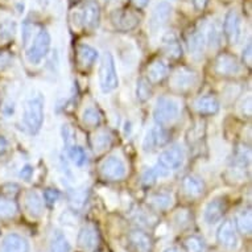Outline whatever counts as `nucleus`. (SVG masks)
I'll list each match as a JSON object with an SVG mask.
<instances>
[{"label":"nucleus","instance_id":"obj_1","mask_svg":"<svg viewBox=\"0 0 252 252\" xmlns=\"http://www.w3.org/2000/svg\"><path fill=\"white\" fill-rule=\"evenodd\" d=\"M44 108H45V99L41 94L29 98L24 104L23 111V122L25 128L31 133H37L44 123Z\"/></svg>","mask_w":252,"mask_h":252},{"label":"nucleus","instance_id":"obj_2","mask_svg":"<svg viewBox=\"0 0 252 252\" xmlns=\"http://www.w3.org/2000/svg\"><path fill=\"white\" fill-rule=\"evenodd\" d=\"M119 86V77L116 71V65L114 56L111 53L103 54L99 66V87L102 93L107 94L111 93Z\"/></svg>","mask_w":252,"mask_h":252},{"label":"nucleus","instance_id":"obj_3","mask_svg":"<svg viewBox=\"0 0 252 252\" xmlns=\"http://www.w3.org/2000/svg\"><path fill=\"white\" fill-rule=\"evenodd\" d=\"M180 116V104L177 100L168 96H161L153 108V119L160 127L174 123Z\"/></svg>","mask_w":252,"mask_h":252},{"label":"nucleus","instance_id":"obj_4","mask_svg":"<svg viewBox=\"0 0 252 252\" xmlns=\"http://www.w3.org/2000/svg\"><path fill=\"white\" fill-rule=\"evenodd\" d=\"M50 42H52V37H50L49 32L46 29H41L36 34V37L33 38L31 46L25 52L27 61L31 65H38V63H41L42 60L49 53Z\"/></svg>","mask_w":252,"mask_h":252},{"label":"nucleus","instance_id":"obj_5","mask_svg":"<svg viewBox=\"0 0 252 252\" xmlns=\"http://www.w3.org/2000/svg\"><path fill=\"white\" fill-rule=\"evenodd\" d=\"M172 11L173 8L168 1H160L153 7L148 21V29L151 31V33H158L168 24V21L172 17Z\"/></svg>","mask_w":252,"mask_h":252},{"label":"nucleus","instance_id":"obj_6","mask_svg":"<svg viewBox=\"0 0 252 252\" xmlns=\"http://www.w3.org/2000/svg\"><path fill=\"white\" fill-rule=\"evenodd\" d=\"M184 161H185L184 149L178 144H174L170 145L169 148H166L165 151H162L160 153L157 165H160L161 168H164V169L172 173L173 170L180 169L184 165Z\"/></svg>","mask_w":252,"mask_h":252},{"label":"nucleus","instance_id":"obj_7","mask_svg":"<svg viewBox=\"0 0 252 252\" xmlns=\"http://www.w3.org/2000/svg\"><path fill=\"white\" fill-rule=\"evenodd\" d=\"M198 83V74L188 67H180L170 77V87L178 93L191 90Z\"/></svg>","mask_w":252,"mask_h":252},{"label":"nucleus","instance_id":"obj_8","mask_svg":"<svg viewBox=\"0 0 252 252\" xmlns=\"http://www.w3.org/2000/svg\"><path fill=\"white\" fill-rule=\"evenodd\" d=\"M100 174L104 180H108V181H119V180L126 177L127 166L122 158L116 156H110L102 162Z\"/></svg>","mask_w":252,"mask_h":252},{"label":"nucleus","instance_id":"obj_9","mask_svg":"<svg viewBox=\"0 0 252 252\" xmlns=\"http://www.w3.org/2000/svg\"><path fill=\"white\" fill-rule=\"evenodd\" d=\"M222 31L231 45L240 41V38H242V17L235 9H230L226 13Z\"/></svg>","mask_w":252,"mask_h":252},{"label":"nucleus","instance_id":"obj_10","mask_svg":"<svg viewBox=\"0 0 252 252\" xmlns=\"http://www.w3.org/2000/svg\"><path fill=\"white\" fill-rule=\"evenodd\" d=\"M111 23L120 32H129L139 25L140 17L131 9H115L111 13Z\"/></svg>","mask_w":252,"mask_h":252},{"label":"nucleus","instance_id":"obj_11","mask_svg":"<svg viewBox=\"0 0 252 252\" xmlns=\"http://www.w3.org/2000/svg\"><path fill=\"white\" fill-rule=\"evenodd\" d=\"M169 143V133L161 127H153L145 133L143 140V151L144 152H153L158 148Z\"/></svg>","mask_w":252,"mask_h":252},{"label":"nucleus","instance_id":"obj_12","mask_svg":"<svg viewBox=\"0 0 252 252\" xmlns=\"http://www.w3.org/2000/svg\"><path fill=\"white\" fill-rule=\"evenodd\" d=\"M214 70L218 75H223V77H232V75H238L242 70L239 61L236 60L234 56L227 53L219 54L214 63Z\"/></svg>","mask_w":252,"mask_h":252},{"label":"nucleus","instance_id":"obj_13","mask_svg":"<svg viewBox=\"0 0 252 252\" xmlns=\"http://www.w3.org/2000/svg\"><path fill=\"white\" fill-rule=\"evenodd\" d=\"M227 211V201L224 197H215L207 203L206 209H205V222L207 224H215L218 223L220 219L223 218L224 214Z\"/></svg>","mask_w":252,"mask_h":252},{"label":"nucleus","instance_id":"obj_14","mask_svg":"<svg viewBox=\"0 0 252 252\" xmlns=\"http://www.w3.org/2000/svg\"><path fill=\"white\" fill-rule=\"evenodd\" d=\"M217 240L218 243L226 250H235L238 247V235L234 224L230 219H226L218 227L217 231Z\"/></svg>","mask_w":252,"mask_h":252},{"label":"nucleus","instance_id":"obj_15","mask_svg":"<svg viewBox=\"0 0 252 252\" xmlns=\"http://www.w3.org/2000/svg\"><path fill=\"white\" fill-rule=\"evenodd\" d=\"M129 248L133 252H152V239L147 232L141 230H132L127 235Z\"/></svg>","mask_w":252,"mask_h":252},{"label":"nucleus","instance_id":"obj_16","mask_svg":"<svg viewBox=\"0 0 252 252\" xmlns=\"http://www.w3.org/2000/svg\"><path fill=\"white\" fill-rule=\"evenodd\" d=\"M100 7L95 0H87L82 11V24L89 31H94L99 27Z\"/></svg>","mask_w":252,"mask_h":252},{"label":"nucleus","instance_id":"obj_17","mask_svg":"<svg viewBox=\"0 0 252 252\" xmlns=\"http://www.w3.org/2000/svg\"><path fill=\"white\" fill-rule=\"evenodd\" d=\"M99 242V234L94 226L87 224L83 226L78 232V238H77V243L83 251H93L95 250Z\"/></svg>","mask_w":252,"mask_h":252},{"label":"nucleus","instance_id":"obj_18","mask_svg":"<svg viewBox=\"0 0 252 252\" xmlns=\"http://www.w3.org/2000/svg\"><path fill=\"white\" fill-rule=\"evenodd\" d=\"M188 50L190 52L191 56H202L205 45H206V36H205V27H198L191 31L186 38Z\"/></svg>","mask_w":252,"mask_h":252},{"label":"nucleus","instance_id":"obj_19","mask_svg":"<svg viewBox=\"0 0 252 252\" xmlns=\"http://www.w3.org/2000/svg\"><path fill=\"white\" fill-rule=\"evenodd\" d=\"M25 210L31 218H40L44 214V201L36 190H28L24 198Z\"/></svg>","mask_w":252,"mask_h":252},{"label":"nucleus","instance_id":"obj_20","mask_svg":"<svg viewBox=\"0 0 252 252\" xmlns=\"http://www.w3.org/2000/svg\"><path fill=\"white\" fill-rule=\"evenodd\" d=\"M0 252H29V244L19 234H8L0 244Z\"/></svg>","mask_w":252,"mask_h":252},{"label":"nucleus","instance_id":"obj_21","mask_svg":"<svg viewBox=\"0 0 252 252\" xmlns=\"http://www.w3.org/2000/svg\"><path fill=\"white\" fill-rule=\"evenodd\" d=\"M161 48L162 52L169 58L177 60L182 56V46L181 42L178 40L174 32H168L162 36L161 38Z\"/></svg>","mask_w":252,"mask_h":252},{"label":"nucleus","instance_id":"obj_22","mask_svg":"<svg viewBox=\"0 0 252 252\" xmlns=\"http://www.w3.org/2000/svg\"><path fill=\"white\" fill-rule=\"evenodd\" d=\"M169 75V67L162 60H155L149 63L147 69V77H148L149 83H161L164 79Z\"/></svg>","mask_w":252,"mask_h":252},{"label":"nucleus","instance_id":"obj_23","mask_svg":"<svg viewBox=\"0 0 252 252\" xmlns=\"http://www.w3.org/2000/svg\"><path fill=\"white\" fill-rule=\"evenodd\" d=\"M99 57V53L95 48L87 45V44H81L77 48V61H78L79 66L83 69L93 66L95 61Z\"/></svg>","mask_w":252,"mask_h":252},{"label":"nucleus","instance_id":"obj_24","mask_svg":"<svg viewBox=\"0 0 252 252\" xmlns=\"http://www.w3.org/2000/svg\"><path fill=\"white\" fill-rule=\"evenodd\" d=\"M194 107L199 115H215L219 111L220 104L215 96L203 95L195 100Z\"/></svg>","mask_w":252,"mask_h":252},{"label":"nucleus","instance_id":"obj_25","mask_svg":"<svg viewBox=\"0 0 252 252\" xmlns=\"http://www.w3.org/2000/svg\"><path fill=\"white\" fill-rule=\"evenodd\" d=\"M182 189H184V191L189 197L197 198V197L203 194V191H205V184L197 176H186L182 180Z\"/></svg>","mask_w":252,"mask_h":252},{"label":"nucleus","instance_id":"obj_26","mask_svg":"<svg viewBox=\"0 0 252 252\" xmlns=\"http://www.w3.org/2000/svg\"><path fill=\"white\" fill-rule=\"evenodd\" d=\"M205 36H206V44H209V46L213 49L220 45L222 29L217 21H211L210 24L205 27Z\"/></svg>","mask_w":252,"mask_h":252},{"label":"nucleus","instance_id":"obj_27","mask_svg":"<svg viewBox=\"0 0 252 252\" xmlns=\"http://www.w3.org/2000/svg\"><path fill=\"white\" fill-rule=\"evenodd\" d=\"M172 202H173V198H172V195L169 193H155L149 197L148 203L153 209H156L158 211L166 210V209H169L172 206Z\"/></svg>","mask_w":252,"mask_h":252},{"label":"nucleus","instance_id":"obj_28","mask_svg":"<svg viewBox=\"0 0 252 252\" xmlns=\"http://www.w3.org/2000/svg\"><path fill=\"white\" fill-rule=\"evenodd\" d=\"M91 144H93V148L96 153L104 152L106 149H108L112 144V136L111 133L108 131H100V132L95 133L93 136V140H91Z\"/></svg>","mask_w":252,"mask_h":252},{"label":"nucleus","instance_id":"obj_29","mask_svg":"<svg viewBox=\"0 0 252 252\" xmlns=\"http://www.w3.org/2000/svg\"><path fill=\"white\" fill-rule=\"evenodd\" d=\"M50 252H71V244L63 232L54 231L50 240Z\"/></svg>","mask_w":252,"mask_h":252},{"label":"nucleus","instance_id":"obj_30","mask_svg":"<svg viewBox=\"0 0 252 252\" xmlns=\"http://www.w3.org/2000/svg\"><path fill=\"white\" fill-rule=\"evenodd\" d=\"M251 210L250 209H246V210H242L239 214L236 215L235 218V223L236 228L239 230V232H242L243 235H250L251 234Z\"/></svg>","mask_w":252,"mask_h":252},{"label":"nucleus","instance_id":"obj_31","mask_svg":"<svg viewBox=\"0 0 252 252\" xmlns=\"http://www.w3.org/2000/svg\"><path fill=\"white\" fill-rule=\"evenodd\" d=\"M17 214V205L12 198L5 195L0 197V218L11 219Z\"/></svg>","mask_w":252,"mask_h":252},{"label":"nucleus","instance_id":"obj_32","mask_svg":"<svg viewBox=\"0 0 252 252\" xmlns=\"http://www.w3.org/2000/svg\"><path fill=\"white\" fill-rule=\"evenodd\" d=\"M169 174L170 172H168V170L164 169V168H161V166L156 164V165L153 166V168H151V169L145 170V173L143 174V182H144V185L147 186L153 185L158 178L168 177Z\"/></svg>","mask_w":252,"mask_h":252},{"label":"nucleus","instance_id":"obj_33","mask_svg":"<svg viewBox=\"0 0 252 252\" xmlns=\"http://www.w3.org/2000/svg\"><path fill=\"white\" fill-rule=\"evenodd\" d=\"M16 34V23L13 20H4L0 23V44L13 40Z\"/></svg>","mask_w":252,"mask_h":252},{"label":"nucleus","instance_id":"obj_34","mask_svg":"<svg viewBox=\"0 0 252 252\" xmlns=\"http://www.w3.org/2000/svg\"><path fill=\"white\" fill-rule=\"evenodd\" d=\"M152 96V87H151V83H149L148 79L140 78L137 79L136 82V98L139 102L144 103V102H148Z\"/></svg>","mask_w":252,"mask_h":252},{"label":"nucleus","instance_id":"obj_35","mask_svg":"<svg viewBox=\"0 0 252 252\" xmlns=\"http://www.w3.org/2000/svg\"><path fill=\"white\" fill-rule=\"evenodd\" d=\"M67 155L70 157V160L74 162L77 166H83L87 162V155L85 149L79 145L71 144L67 147Z\"/></svg>","mask_w":252,"mask_h":252},{"label":"nucleus","instance_id":"obj_36","mask_svg":"<svg viewBox=\"0 0 252 252\" xmlns=\"http://www.w3.org/2000/svg\"><path fill=\"white\" fill-rule=\"evenodd\" d=\"M82 122L89 127H98L102 122V115L95 107H87L82 114Z\"/></svg>","mask_w":252,"mask_h":252},{"label":"nucleus","instance_id":"obj_37","mask_svg":"<svg viewBox=\"0 0 252 252\" xmlns=\"http://www.w3.org/2000/svg\"><path fill=\"white\" fill-rule=\"evenodd\" d=\"M184 243L188 252H203V248H205L202 239L195 235L188 236Z\"/></svg>","mask_w":252,"mask_h":252},{"label":"nucleus","instance_id":"obj_38","mask_svg":"<svg viewBox=\"0 0 252 252\" xmlns=\"http://www.w3.org/2000/svg\"><path fill=\"white\" fill-rule=\"evenodd\" d=\"M44 199H45V202L48 205L53 206L54 203L60 199V191L56 190V189H46L44 191Z\"/></svg>","mask_w":252,"mask_h":252},{"label":"nucleus","instance_id":"obj_39","mask_svg":"<svg viewBox=\"0 0 252 252\" xmlns=\"http://www.w3.org/2000/svg\"><path fill=\"white\" fill-rule=\"evenodd\" d=\"M190 220V215L186 210H180L177 215H176V223H178L181 227H184L186 223H189Z\"/></svg>","mask_w":252,"mask_h":252},{"label":"nucleus","instance_id":"obj_40","mask_svg":"<svg viewBox=\"0 0 252 252\" xmlns=\"http://www.w3.org/2000/svg\"><path fill=\"white\" fill-rule=\"evenodd\" d=\"M11 61H12V56L8 52H0V69H5L9 66Z\"/></svg>","mask_w":252,"mask_h":252},{"label":"nucleus","instance_id":"obj_41","mask_svg":"<svg viewBox=\"0 0 252 252\" xmlns=\"http://www.w3.org/2000/svg\"><path fill=\"white\" fill-rule=\"evenodd\" d=\"M243 62L247 65V66L251 67L252 63V45L251 42H248L246 49L243 50Z\"/></svg>","mask_w":252,"mask_h":252},{"label":"nucleus","instance_id":"obj_42","mask_svg":"<svg viewBox=\"0 0 252 252\" xmlns=\"http://www.w3.org/2000/svg\"><path fill=\"white\" fill-rule=\"evenodd\" d=\"M32 174H33V168H32L31 165H25L24 168H21L20 177L23 178V180H27V181H29V180H31V177H32Z\"/></svg>","mask_w":252,"mask_h":252},{"label":"nucleus","instance_id":"obj_43","mask_svg":"<svg viewBox=\"0 0 252 252\" xmlns=\"http://www.w3.org/2000/svg\"><path fill=\"white\" fill-rule=\"evenodd\" d=\"M8 140L5 139V136H3V135H0V156L1 155H4L7 151H8Z\"/></svg>","mask_w":252,"mask_h":252},{"label":"nucleus","instance_id":"obj_44","mask_svg":"<svg viewBox=\"0 0 252 252\" xmlns=\"http://www.w3.org/2000/svg\"><path fill=\"white\" fill-rule=\"evenodd\" d=\"M191 3L194 5L195 9H198V11H202L207 4V0H191Z\"/></svg>","mask_w":252,"mask_h":252},{"label":"nucleus","instance_id":"obj_45","mask_svg":"<svg viewBox=\"0 0 252 252\" xmlns=\"http://www.w3.org/2000/svg\"><path fill=\"white\" fill-rule=\"evenodd\" d=\"M132 3L137 8H143V7L148 4V0H132Z\"/></svg>","mask_w":252,"mask_h":252},{"label":"nucleus","instance_id":"obj_46","mask_svg":"<svg viewBox=\"0 0 252 252\" xmlns=\"http://www.w3.org/2000/svg\"><path fill=\"white\" fill-rule=\"evenodd\" d=\"M164 252H181V251H180V250L176 247H169V248H166Z\"/></svg>","mask_w":252,"mask_h":252}]
</instances>
